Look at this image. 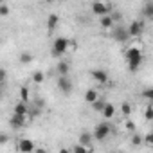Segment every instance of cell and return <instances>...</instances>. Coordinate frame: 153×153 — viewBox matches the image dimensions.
Listing matches in <instances>:
<instances>
[{"instance_id":"obj_1","label":"cell","mask_w":153,"mask_h":153,"mask_svg":"<svg viewBox=\"0 0 153 153\" xmlns=\"http://www.w3.org/2000/svg\"><path fill=\"white\" fill-rule=\"evenodd\" d=\"M124 58H126V63H128V68L131 72H135L140 65H142V59H144V54L139 47H128L126 52H124Z\"/></svg>"},{"instance_id":"obj_2","label":"cell","mask_w":153,"mask_h":153,"mask_svg":"<svg viewBox=\"0 0 153 153\" xmlns=\"http://www.w3.org/2000/svg\"><path fill=\"white\" fill-rule=\"evenodd\" d=\"M68 47H70V42H68L65 36H58V38H54V42H52L51 54H52L54 58H61V56L67 54Z\"/></svg>"},{"instance_id":"obj_3","label":"cell","mask_w":153,"mask_h":153,"mask_svg":"<svg viewBox=\"0 0 153 153\" xmlns=\"http://www.w3.org/2000/svg\"><path fill=\"white\" fill-rule=\"evenodd\" d=\"M110 131H112L110 123H99V124L96 126V130H94L92 137H94V140H105V139L110 135Z\"/></svg>"},{"instance_id":"obj_4","label":"cell","mask_w":153,"mask_h":153,"mask_svg":"<svg viewBox=\"0 0 153 153\" xmlns=\"http://www.w3.org/2000/svg\"><path fill=\"white\" fill-rule=\"evenodd\" d=\"M58 90L63 96H70L72 94L74 85H72V79L68 78V76H61V78H58Z\"/></svg>"},{"instance_id":"obj_5","label":"cell","mask_w":153,"mask_h":153,"mask_svg":"<svg viewBox=\"0 0 153 153\" xmlns=\"http://www.w3.org/2000/svg\"><path fill=\"white\" fill-rule=\"evenodd\" d=\"M126 31H128V36H130V38H139V36L142 34V31H144V22H142V20H133V22L126 27Z\"/></svg>"},{"instance_id":"obj_6","label":"cell","mask_w":153,"mask_h":153,"mask_svg":"<svg viewBox=\"0 0 153 153\" xmlns=\"http://www.w3.org/2000/svg\"><path fill=\"white\" fill-rule=\"evenodd\" d=\"M92 13H94V15H99V18L105 16V15H110V13H112V4L94 2V4H92Z\"/></svg>"},{"instance_id":"obj_7","label":"cell","mask_w":153,"mask_h":153,"mask_svg":"<svg viewBox=\"0 0 153 153\" xmlns=\"http://www.w3.org/2000/svg\"><path fill=\"white\" fill-rule=\"evenodd\" d=\"M112 36H114V40H117L119 43H126V42L130 40L126 27H121V25H115V27L112 29Z\"/></svg>"},{"instance_id":"obj_8","label":"cell","mask_w":153,"mask_h":153,"mask_svg":"<svg viewBox=\"0 0 153 153\" xmlns=\"http://www.w3.org/2000/svg\"><path fill=\"white\" fill-rule=\"evenodd\" d=\"M34 148H36V144L31 139H20L18 140V151L20 153H33Z\"/></svg>"},{"instance_id":"obj_9","label":"cell","mask_w":153,"mask_h":153,"mask_svg":"<svg viewBox=\"0 0 153 153\" xmlns=\"http://www.w3.org/2000/svg\"><path fill=\"white\" fill-rule=\"evenodd\" d=\"M78 140H79V142H78L79 146H83V148H87V149H88V148L92 146V142H94V137H92V133H90V131H87V130H85V131H81V133H79V139H78Z\"/></svg>"},{"instance_id":"obj_10","label":"cell","mask_w":153,"mask_h":153,"mask_svg":"<svg viewBox=\"0 0 153 153\" xmlns=\"http://www.w3.org/2000/svg\"><path fill=\"white\" fill-rule=\"evenodd\" d=\"M92 79L103 85V83L108 81V74H106V70H103V68H96V70H92Z\"/></svg>"},{"instance_id":"obj_11","label":"cell","mask_w":153,"mask_h":153,"mask_svg":"<svg viewBox=\"0 0 153 153\" xmlns=\"http://www.w3.org/2000/svg\"><path fill=\"white\" fill-rule=\"evenodd\" d=\"M56 72H58V78H61V76H68L70 72V63L67 59H61L58 65H56Z\"/></svg>"},{"instance_id":"obj_12","label":"cell","mask_w":153,"mask_h":153,"mask_svg":"<svg viewBox=\"0 0 153 153\" xmlns=\"http://www.w3.org/2000/svg\"><path fill=\"white\" fill-rule=\"evenodd\" d=\"M25 123H27V117H22V115H11V119H9V126L11 128H24L25 126Z\"/></svg>"},{"instance_id":"obj_13","label":"cell","mask_w":153,"mask_h":153,"mask_svg":"<svg viewBox=\"0 0 153 153\" xmlns=\"http://www.w3.org/2000/svg\"><path fill=\"white\" fill-rule=\"evenodd\" d=\"M27 112H29V106H27V103H22V101H18V103L15 105V110H13V114H15V115L27 117Z\"/></svg>"},{"instance_id":"obj_14","label":"cell","mask_w":153,"mask_h":153,"mask_svg":"<svg viewBox=\"0 0 153 153\" xmlns=\"http://www.w3.org/2000/svg\"><path fill=\"white\" fill-rule=\"evenodd\" d=\"M99 25H101L103 29H106V31H110V29H114V27H115V24H114V20H112V16H110V15L101 16V18H99Z\"/></svg>"},{"instance_id":"obj_15","label":"cell","mask_w":153,"mask_h":153,"mask_svg":"<svg viewBox=\"0 0 153 153\" xmlns=\"http://www.w3.org/2000/svg\"><path fill=\"white\" fill-rule=\"evenodd\" d=\"M58 24H59V16H58V15H54V13H52V15H49V16H47V29H49L51 33L58 27Z\"/></svg>"},{"instance_id":"obj_16","label":"cell","mask_w":153,"mask_h":153,"mask_svg":"<svg viewBox=\"0 0 153 153\" xmlns=\"http://www.w3.org/2000/svg\"><path fill=\"white\" fill-rule=\"evenodd\" d=\"M99 99V92L96 90V88H88L87 92H85V101L88 103V105H92L94 101H97Z\"/></svg>"},{"instance_id":"obj_17","label":"cell","mask_w":153,"mask_h":153,"mask_svg":"<svg viewBox=\"0 0 153 153\" xmlns=\"http://www.w3.org/2000/svg\"><path fill=\"white\" fill-rule=\"evenodd\" d=\"M101 115H103L105 119H112V117L115 115V106H114L112 103H106L105 108H103V112H101Z\"/></svg>"},{"instance_id":"obj_18","label":"cell","mask_w":153,"mask_h":153,"mask_svg":"<svg viewBox=\"0 0 153 153\" xmlns=\"http://www.w3.org/2000/svg\"><path fill=\"white\" fill-rule=\"evenodd\" d=\"M142 15H144L146 18H149V20L153 18V2H151V0L144 4V7H142Z\"/></svg>"},{"instance_id":"obj_19","label":"cell","mask_w":153,"mask_h":153,"mask_svg":"<svg viewBox=\"0 0 153 153\" xmlns=\"http://www.w3.org/2000/svg\"><path fill=\"white\" fill-rule=\"evenodd\" d=\"M45 81V72H42V70H36L34 74H33V83H36V85H42Z\"/></svg>"},{"instance_id":"obj_20","label":"cell","mask_w":153,"mask_h":153,"mask_svg":"<svg viewBox=\"0 0 153 153\" xmlns=\"http://www.w3.org/2000/svg\"><path fill=\"white\" fill-rule=\"evenodd\" d=\"M105 105H106V101L99 97V99H97V101H94L90 106H92V110H94V112H99V114H101V112H103V108H105Z\"/></svg>"},{"instance_id":"obj_21","label":"cell","mask_w":153,"mask_h":153,"mask_svg":"<svg viewBox=\"0 0 153 153\" xmlns=\"http://www.w3.org/2000/svg\"><path fill=\"white\" fill-rule=\"evenodd\" d=\"M140 97H142V99H146L148 103H151V101H153V88H151V87L144 88V90L140 92Z\"/></svg>"},{"instance_id":"obj_22","label":"cell","mask_w":153,"mask_h":153,"mask_svg":"<svg viewBox=\"0 0 153 153\" xmlns=\"http://www.w3.org/2000/svg\"><path fill=\"white\" fill-rule=\"evenodd\" d=\"M130 142H131V146H135V148H137V146H142V135L135 131V133L131 135V139H130Z\"/></svg>"},{"instance_id":"obj_23","label":"cell","mask_w":153,"mask_h":153,"mask_svg":"<svg viewBox=\"0 0 153 153\" xmlns=\"http://www.w3.org/2000/svg\"><path fill=\"white\" fill-rule=\"evenodd\" d=\"M33 59H34V56H33L31 52H22V54H20V63H24V65L31 63Z\"/></svg>"},{"instance_id":"obj_24","label":"cell","mask_w":153,"mask_h":153,"mask_svg":"<svg viewBox=\"0 0 153 153\" xmlns=\"http://www.w3.org/2000/svg\"><path fill=\"white\" fill-rule=\"evenodd\" d=\"M121 112H123L124 117H130V114H131V105H130L128 101H124V103L121 105Z\"/></svg>"},{"instance_id":"obj_25","label":"cell","mask_w":153,"mask_h":153,"mask_svg":"<svg viewBox=\"0 0 153 153\" xmlns=\"http://www.w3.org/2000/svg\"><path fill=\"white\" fill-rule=\"evenodd\" d=\"M20 101L22 103H27L29 101V88L27 87H22L20 88Z\"/></svg>"},{"instance_id":"obj_26","label":"cell","mask_w":153,"mask_h":153,"mask_svg":"<svg viewBox=\"0 0 153 153\" xmlns=\"http://www.w3.org/2000/svg\"><path fill=\"white\" fill-rule=\"evenodd\" d=\"M9 13H11V7L4 2H0V16H7Z\"/></svg>"},{"instance_id":"obj_27","label":"cell","mask_w":153,"mask_h":153,"mask_svg":"<svg viewBox=\"0 0 153 153\" xmlns=\"http://www.w3.org/2000/svg\"><path fill=\"white\" fill-rule=\"evenodd\" d=\"M144 117H146V121H151L153 119V106H151V103H148V106L144 110Z\"/></svg>"},{"instance_id":"obj_28","label":"cell","mask_w":153,"mask_h":153,"mask_svg":"<svg viewBox=\"0 0 153 153\" xmlns=\"http://www.w3.org/2000/svg\"><path fill=\"white\" fill-rule=\"evenodd\" d=\"M142 144H144V146H151V144H153V133H151V131H148V133L142 137Z\"/></svg>"},{"instance_id":"obj_29","label":"cell","mask_w":153,"mask_h":153,"mask_svg":"<svg viewBox=\"0 0 153 153\" xmlns=\"http://www.w3.org/2000/svg\"><path fill=\"white\" fill-rule=\"evenodd\" d=\"M34 106L43 112V108H45V99H43V97H36V99H34Z\"/></svg>"},{"instance_id":"obj_30","label":"cell","mask_w":153,"mask_h":153,"mask_svg":"<svg viewBox=\"0 0 153 153\" xmlns=\"http://www.w3.org/2000/svg\"><path fill=\"white\" fill-rule=\"evenodd\" d=\"M40 115H42V110H38L36 106L29 108V112H27V117H40Z\"/></svg>"},{"instance_id":"obj_31","label":"cell","mask_w":153,"mask_h":153,"mask_svg":"<svg viewBox=\"0 0 153 153\" xmlns=\"http://www.w3.org/2000/svg\"><path fill=\"white\" fill-rule=\"evenodd\" d=\"M70 153H88V149L83 148V146H79V144H76V146L70 149Z\"/></svg>"},{"instance_id":"obj_32","label":"cell","mask_w":153,"mask_h":153,"mask_svg":"<svg viewBox=\"0 0 153 153\" xmlns=\"http://www.w3.org/2000/svg\"><path fill=\"white\" fill-rule=\"evenodd\" d=\"M6 79H7V70L4 67H0V85H4Z\"/></svg>"},{"instance_id":"obj_33","label":"cell","mask_w":153,"mask_h":153,"mask_svg":"<svg viewBox=\"0 0 153 153\" xmlns=\"http://www.w3.org/2000/svg\"><path fill=\"white\" fill-rule=\"evenodd\" d=\"M7 142H9V133L0 131V146H4V144H7Z\"/></svg>"},{"instance_id":"obj_34","label":"cell","mask_w":153,"mask_h":153,"mask_svg":"<svg viewBox=\"0 0 153 153\" xmlns=\"http://www.w3.org/2000/svg\"><path fill=\"white\" fill-rule=\"evenodd\" d=\"M124 128H126L128 131H131V133H135V123H133V121H130V119H128V121L124 123Z\"/></svg>"},{"instance_id":"obj_35","label":"cell","mask_w":153,"mask_h":153,"mask_svg":"<svg viewBox=\"0 0 153 153\" xmlns=\"http://www.w3.org/2000/svg\"><path fill=\"white\" fill-rule=\"evenodd\" d=\"M33 153H49V151H47V149H45V148H42V146H36V148H34V151H33Z\"/></svg>"},{"instance_id":"obj_36","label":"cell","mask_w":153,"mask_h":153,"mask_svg":"<svg viewBox=\"0 0 153 153\" xmlns=\"http://www.w3.org/2000/svg\"><path fill=\"white\" fill-rule=\"evenodd\" d=\"M58 153H70V149H67V148H61V149H59Z\"/></svg>"},{"instance_id":"obj_37","label":"cell","mask_w":153,"mask_h":153,"mask_svg":"<svg viewBox=\"0 0 153 153\" xmlns=\"http://www.w3.org/2000/svg\"><path fill=\"white\" fill-rule=\"evenodd\" d=\"M2 94H4V92H2V87H0V99H2Z\"/></svg>"},{"instance_id":"obj_38","label":"cell","mask_w":153,"mask_h":153,"mask_svg":"<svg viewBox=\"0 0 153 153\" xmlns=\"http://www.w3.org/2000/svg\"><path fill=\"white\" fill-rule=\"evenodd\" d=\"M0 42H2V36H0Z\"/></svg>"}]
</instances>
